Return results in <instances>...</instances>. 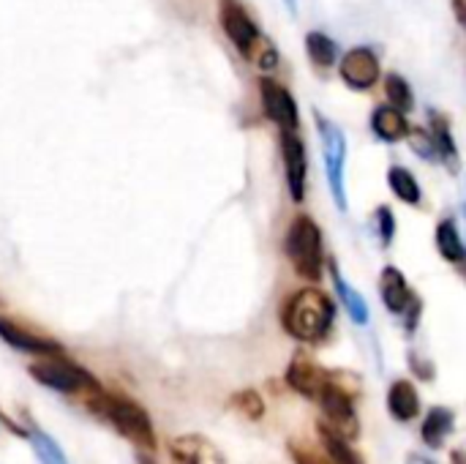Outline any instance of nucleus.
<instances>
[{
  "label": "nucleus",
  "instance_id": "obj_10",
  "mask_svg": "<svg viewBox=\"0 0 466 464\" xmlns=\"http://www.w3.org/2000/svg\"><path fill=\"white\" fill-rule=\"evenodd\" d=\"M339 74L352 90H369L380 82L382 66H380V57L371 46H355L341 57Z\"/></svg>",
  "mask_w": 466,
  "mask_h": 464
},
{
  "label": "nucleus",
  "instance_id": "obj_14",
  "mask_svg": "<svg viewBox=\"0 0 466 464\" xmlns=\"http://www.w3.org/2000/svg\"><path fill=\"white\" fill-rule=\"evenodd\" d=\"M0 339L8 345V347H14V350H19V353H30V356H55V353H60V345L57 342H52V339H46V336H38V334H33V331H27V328H22V325H16L14 320H8V317H0Z\"/></svg>",
  "mask_w": 466,
  "mask_h": 464
},
{
  "label": "nucleus",
  "instance_id": "obj_6",
  "mask_svg": "<svg viewBox=\"0 0 466 464\" xmlns=\"http://www.w3.org/2000/svg\"><path fill=\"white\" fill-rule=\"evenodd\" d=\"M344 375H333L330 377V386L322 391V397L317 399L322 413H325V424L333 427L339 435L344 438H358L360 432V421H358V413H355V391H358V383H344L341 380Z\"/></svg>",
  "mask_w": 466,
  "mask_h": 464
},
{
  "label": "nucleus",
  "instance_id": "obj_17",
  "mask_svg": "<svg viewBox=\"0 0 466 464\" xmlns=\"http://www.w3.org/2000/svg\"><path fill=\"white\" fill-rule=\"evenodd\" d=\"M453 429H456V416H453V410L451 407H431L429 413H426V418H423V424H420V440L429 446V449H442L445 446V440L453 435Z\"/></svg>",
  "mask_w": 466,
  "mask_h": 464
},
{
  "label": "nucleus",
  "instance_id": "obj_27",
  "mask_svg": "<svg viewBox=\"0 0 466 464\" xmlns=\"http://www.w3.org/2000/svg\"><path fill=\"white\" fill-rule=\"evenodd\" d=\"M289 457L295 464H333L325 449H314L303 440H289Z\"/></svg>",
  "mask_w": 466,
  "mask_h": 464
},
{
  "label": "nucleus",
  "instance_id": "obj_16",
  "mask_svg": "<svg viewBox=\"0 0 466 464\" xmlns=\"http://www.w3.org/2000/svg\"><path fill=\"white\" fill-rule=\"evenodd\" d=\"M330 279H333V287H336V295H339V301H341V306L347 309V314H350V320L355 323V325H369V320H371V312H369V304H366V298L344 279V273H341V268H339V263L333 260L330 263Z\"/></svg>",
  "mask_w": 466,
  "mask_h": 464
},
{
  "label": "nucleus",
  "instance_id": "obj_25",
  "mask_svg": "<svg viewBox=\"0 0 466 464\" xmlns=\"http://www.w3.org/2000/svg\"><path fill=\"white\" fill-rule=\"evenodd\" d=\"M229 407H232L235 413H240L243 418H248V421H259V418L265 416V402H262V397H259L257 391H251V388L238 391V394L229 399Z\"/></svg>",
  "mask_w": 466,
  "mask_h": 464
},
{
  "label": "nucleus",
  "instance_id": "obj_26",
  "mask_svg": "<svg viewBox=\"0 0 466 464\" xmlns=\"http://www.w3.org/2000/svg\"><path fill=\"white\" fill-rule=\"evenodd\" d=\"M30 440H33V449H35V457L41 459V464H68L66 454L60 451V446L41 429H33L30 432Z\"/></svg>",
  "mask_w": 466,
  "mask_h": 464
},
{
  "label": "nucleus",
  "instance_id": "obj_1",
  "mask_svg": "<svg viewBox=\"0 0 466 464\" xmlns=\"http://www.w3.org/2000/svg\"><path fill=\"white\" fill-rule=\"evenodd\" d=\"M336 320V304L317 287H303L284 301L281 325L284 331L306 345L322 342Z\"/></svg>",
  "mask_w": 466,
  "mask_h": 464
},
{
  "label": "nucleus",
  "instance_id": "obj_33",
  "mask_svg": "<svg viewBox=\"0 0 466 464\" xmlns=\"http://www.w3.org/2000/svg\"><path fill=\"white\" fill-rule=\"evenodd\" d=\"M139 464H156V462H153V457H150L147 451H139Z\"/></svg>",
  "mask_w": 466,
  "mask_h": 464
},
{
  "label": "nucleus",
  "instance_id": "obj_30",
  "mask_svg": "<svg viewBox=\"0 0 466 464\" xmlns=\"http://www.w3.org/2000/svg\"><path fill=\"white\" fill-rule=\"evenodd\" d=\"M453 8H456V16L459 22L466 27V0H453Z\"/></svg>",
  "mask_w": 466,
  "mask_h": 464
},
{
  "label": "nucleus",
  "instance_id": "obj_19",
  "mask_svg": "<svg viewBox=\"0 0 466 464\" xmlns=\"http://www.w3.org/2000/svg\"><path fill=\"white\" fill-rule=\"evenodd\" d=\"M437 249L451 265H464L466 263V243L453 219H442L437 224Z\"/></svg>",
  "mask_w": 466,
  "mask_h": 464
},
{
  "label": "nucleus",
  "instance_id": "obj_11",
  "mask_svg": "<svg viewBox=\"0 0 466 464\" xmlns=\"http://www.w3.org/2000/svg\"><path fill=\"white\" fill-rule=\"evenodd\" d=\"M330 377H333V372L322 369L306 353H298L292 358V364L287 366V386L292 391H298L300 397H306V399H319L322 391L330 386Z\"/></svg>",
  "mask_w": 466,
  "mask_h": 464
},
{
  "label": "nucleus",
  "instance_id": "obj_8",
  "mask_svg": "<svg viewBox=\"0 0 466 464\" xmlns=\"http://www.w3.org/2000/svg\"><path fill=\"white\" fill-rule=\"evenodd\" d=\"M218 22H221L224 33H227V38L235 44V49L243 57L254 60V55L262 46L265 36L259 33L257 22L243 8V3L240 0H218Z\"/></svg>",
  "mask_w": 466,
  "mask_h": 464
},
{
  "label": "nucleus",
  "instance_id": "obj_18",
  "mask_svg": "<svg viewBox=\"0 0 466 464\" xmlns=\"http://www.w3.org/2000/svg\"><path fill=\"white\" fill-rule=\"evenodd\" d=\"M371 129L382 142H401L410 134V123L404 112L390 104H382L371 112Z\"/></svg>",
  "mask_w": 466,
  "mask_h": 464
},
{
  "label": "nucleus",
  "instance_id": "obj_32",
  "mask_svg": "<svg viewBox=\"0 0 466 464\" xmlns=\"http://www.w3.org/2000/svg\"><path fill=\"white\" fill-rule=\"evenodd\" d=\"M407 464H434V462H431V459H426V457H410Z\"/></svg>",
  "mask_w": 466,
  "mask_h": 464
},
{
  "label": "nucleus",
  "instance_id": "obj_12",
  "mask_svg": "<svg viewBox=\"0 0 466 464\" xmlns=\"http://www.w3.org/2000/svg\"><path fill=\"white\" fill-rule=\"evenodd\" d=\"M281 159H284V175H287V189L292 202L306 200V175H309V161H306V145L295 131H281Z\"/></svg>",
  "mask_w": 466,
  "mask_h": 464
},
{
  "label": "nucleus",
  "instance_id": "obj_4",
  "mask_svg": "<svg viewBox=\"0 0 466 464\" xmlns=\"http://www.w3.org/2000/svg\"><path fill=\"white\" fill-rule=\"evenodd\" d=\"M317 131L322 142V161L328 172V186L339 211H347V139L341 129L317 112Z\"/></svg>",
  "mask_w": 466,
  "mask_h": 464
},
{
  "label": "nucleus",
  "instance_id": "obj_20",
  "mask_svg": "<svg viewBox=\"0 0 466 464\" xmlns=\"http://www.w3.org/2000/svg\"><path fill=\"white\" fill-rule=\"evenodd\" d=\"M429 131H431V137H434V142H437L440 159L456 172V170H459V148H456V139H453V134H451L448 118H442L440 112H431V115H429Z\"/></svg>",
  "mask_w": 466,
  "mask_h": 464
},
{
  "label": "nucleus",
  "instance_id": "obj_7",
  "mask_svg": "<svg viewBox=\"0 0 466 464\" xmlns=\"http://www.w3.org/2000/svg\"><path fill=\"white\" fill-rule=\"evenodd\" d=\"M380 295H382L385 309H388L390 314L401 317V320L407 323V331L412 334V331L418 328L423 304H420V298L412 293L407 276H404L399 268L388 265V268L382 271V276H380Z\"/></svg>",
  "mask_w": 466,
  "mask_h": 464
},
{
  "label": "nucleus",
  "instance_id": "obj_22",
  "mask_svg": "<svg viewBox=\"0 0 466 464\" xmlns=\"http://www.w3.org/2000/svg\"><path fill=\"white\" fill-rule=\"evenodd\" d=\"M388 186L407 205H420V200H423V189H420L418 178L407 167H399V164L390 167L388 170Z\"/></svg>",
  "mask_w": 466,
  "mask_h": 464
},
{
  "label": "nucleus",
  "instance_id": "obj_3",
  "mask_svg": "<svg viewBox=\"0 0 466 464\" xmlns=\"http://www.w3.org/2000/svg\"><path fill=\"white\" fill-rule=\"evenodd\" d=\"M284 252L300 279H306V282L322 279L325 246H322V230L317 227L314 219H309V216L292 219L287 238H284Z\"/></svg>",
  "mask_w": 466,
  "mask_h": 464
},
{
  "label": "nucleus",
  "instance_id": "obj_5",
  "mask_svg": "<svg viewBox=\"0 0 466 464\" xmlns=\"http://www.w3.org/2000/svg\"><path fill=\"white\" fill-rule=\"evenodd\" d=\"M30 377L35 383H41L49 391L57 394H82V391H93L98 388V383L90 377V372H85L82 366H76L74 361L63 358L60 353L55 356H41L35 364H30Z\"/></svg>",
  "mask_w": 466,
  "mask_h": 464
},
{
  "label": "nucleus",
  "instance_id": "obj_21",
  "mask_svg": "<svg viewBox=\"0 0 466 464\" xmlns=\"http://www.w3.org/2000/svg\"><path fill=\"white\" fill-rule=\"evenodd\" d=\"M319 443L333 464H363L360 454L350 446V438L339 435L333 427L319 424Z\"/></svg>",
  "mask_w": 466,
  "mask_h": 464
},
{
  "label": "nucleus",
  "instance_id": "obj_15",
  "mask_svg": "<svg viewBox=\"0 0 466 464\" xmlns=\"http://www.w3.org/2000/svg\"><path fill=\"white\" fill-rule=\"evenodd\" d=\"M388 413L399 424H410L420 416V397L415 383L410 380H396L388 391Z\"/></svg>",
  "mask_w": 466,
  "mask_h": 464
},
{
  "label": "nucleus",
  "instance_id": "obj_31",
  "mask_svg": "<svg viewBox=\"0 0 466 464\" xmlns=\"http://www.w3.org/2000/svg\"><path fill=\"white\" fill-rule=\"evenodd\" d=\"M451 459H453V464H466V446H461V449H456Z\"/></svg>",
  "mask_w": 466,
  "mask_h": 464
},
{
  "label": "nucleus",
  "instance_id": "obj_23",
  "mask_svg": "<svg viewBox=\"0 0 466 464\" xmlns=\"http://www.w3.org/2000/svg\"><path fill=\"white\" fill-rule=\"evenodd\" d=\"M306 52H309V60L319 68H330L336 66V57H339V44L328 36V33H319V30H311L306 36Z\"/></svg>",
  "mask_w": 466,
  "mask_h": 464
},
{
  "label": "nucleus",
  "instance_id": "obj_28",
  "mask_svg": "<svg viewBox=\"0 0 466 464\" xmlns=\"http://www.w3.org/2000/svg\"><path fill=\"white\" fill-rule=\"evenodd\" d=\"M407 139H410L412 150H415L420 159H426V161H437V159H440V153H437V142H434V137H431V131H429V129H410Z\"/></svg>",
  "mask_w": 466,
  "mask_h": 464
},
{
  "label": "nucleus",
  "instance_id": "obj_34",
  "mask_svg": "<svg viewBox=\"0 0 466 464\" xmlns=\"http://www.w3.org/2000/svg\"><path fill=\"white\" fill-rule=\"evenodd\" d=\"M284 5H287V8H289L292 14L298 11V0H284Z\"/></svg>",
  "mask_w": 466,
  "mask_h": 464
},
{
  "label": "nucleus",
  "instance_id": "obj_2",
  "mask_svg": "<svg viewBox=\"0 0 466 464\" xmlns=\"http://www.w3.org/2000/svg\"><path fill=\"white\" fill-rule=\"evenodd\" d=\"M87 405L93 413H98L104 421H109L117 429V435L126 438L131 446H137L139 451H147V454L156 451V429L142 405H137L134 399L120 397V394H104L101 388L90 391Z\"/></svg>",
  "mask_w": 466,
  "mask_h": 464
},
{
  "label": "nucleus",
  "instance_id": "obj_9",
  "mask_svg": "<svg viewBox=\"0 0 466 464\" xmlns=\"http://www.w3.org/2000/svg\"><path fill=\"white\" fill-rule=\"evenodd\" d=\"M259 98H262V109L265 115L281 129V131H298V123H300V115H298V101L292 98V93L270 79V77H262L259 79Z\"/></svg>",
  "mask_w": 466,
  "mask_h": 464
},
{
  "label": "nucleus",
  "instance_id": "obj_13",
  "mask_svg": "<svg viewBox=\"0 0 466 464\" xmlns=\"http://www.w3.org/2000/svg\"><path fill=\"white\" fill-rule=\"evenodd\" d=\"M169 457L175 464H227L221 451L202 435H183L169 440Z\"/></svg>",
  "mask_w": 466,
  "mask_h": 464
},
{
  "label": "nucleus",
  "instance_id": "obj_24",
  "mask_svg": "<svg viewBox=\"0 0 466 464\" xmlns=\"http://www.w3.org/2000/svg\"><path fill=\"white\" fill-rule=\"evenodd\" d=\"M385 96H388L390 107H396L401 112H410L415 107V93H412L410 82L401 74H388L385 77Z\"/></svg>",
  "mask_w": 466,
  "mask_h": 464
},
{
  "label": "nucleus",
  "instance_id": "obj_29",
  "mask_svg": "<svg viewBox=\"0 0 466 464\" xmlns=\"http://www.w3.org/2000/svg\"><path fill=\"white\" fill-rule=\"evenodd\" d=\"M377 227H380V241L382 246H390L393 243V235H396V216L388 205H380L377 208Z\"/></svg>",
  "mask_w": 466,
  "mask_h": 464
}]
</instances>
